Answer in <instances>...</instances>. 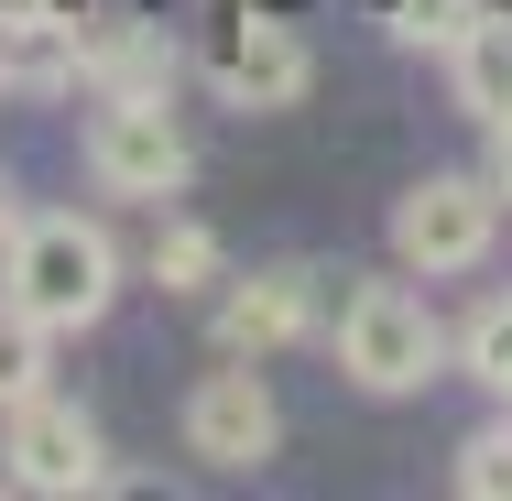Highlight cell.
Segmentation results:
<instances>
[{"mask_svg": "<svg viewBox=\"0 0 512 501\" xmlns=\"http://www.w3.org/2000/svg\"><path fill=\"white\" fill-rule=\"evenodd\" d=\"M109 284H120V262H109V240L88 218H22L11 229V295L44 327H99Z\"/></svg>", "mask_w": 512, "mask_h": 501, "instance_id": "1", "label": "cell"}, {"mask_svg": "<svg viewBox=\"0 0 512 501\" xmlns=\"http://www.w3.org/2000/svg\"><path fill=\"white\" fill-rule=\"evenodd\" d=\"M338 371L360 393H414L436 382V316L404 295V284H360L338 305Z\"/></svg>", "mask_w": 512, "mask_h": 501, "instance_id": "2", "label": "cell"}, {"mask_svg": "<svg viewBox=\"0 0 512 501\" xmlns=\"http://www.w3.org/2000/svg\"><path fill=\"white\" fill-rule=\"evenodd\" d=\"M88 164H99V186H120V197H175L186 186V131L164 120V99L109 88V109L88 120Z\"/></svg>", "mask_w": 512, "mask_h": 501, "instance_id": "3", "label": "cell"}, {"mask_svg": "<svg viewBox=\"0 0 512 501\" xmlns=\"http://www.w3.org/2000/svg\"><path fill=\"white\" fill-rule=\"evenodd\" d=\"M491 229H502V186H469V175H436L393 207V251L414 273H469L491 251Z\"/></svg>", "mask_w": 512, "mask_h": 501, "instance_id": "4", "label": "cell"}, {"mask_svg": "<svg viewBox=\"0 0 512 501\" xmlns=\"http://www.w3.org/2000/svg\"><path fill=\"white\" fill-rule=\"evenodd\" d=\"M11 480L22 491H99V425L55 393H22L11 403V436H0Z\"/></svg>", "mask_w": 512, "mask_h": 501, "instance_id": "5", "label": "cell"}, {"mask_svg": "<svg viewBox=\"0 0 512 501\" xmlns=\"http://www.w3.org/2000/svg\"><path fill=\"white\" fill-rule=\"evenodd\" d=\"M186 447H197L207 469H262L273 458V393L251 371H207L197 393H186Z\"/></svg>", "mask_w": 512, "mask_h": 501, "instance_id": "6", "label": "cell"}, {"mask_svg": "<svg viewBox=\"0 0 512 501\" xmlns=\"http://www.w3.org/2000/svg\"><path fill=\"white\" fill-rule=\"evenodd\" d=\"M306 284H316V273H251V284H229V295H218V338H229L240 360L284 349V338L316 316V295H306Z\"/></svg>", "mask_w": 512, "mask_h": 501, "instance_id": "7", "label": "cell"}, {"mask_svg": "<svg viewBox=\"0 0 512 501\" xmlns=\"http://www.w3.org/2000/svg\"><path fill=\"white\" fill-rule=\"evenodd\" d=\"M77 66L109 77V88H142V99H164V77H175V44L153 33V22H131V11H109V22H77Z\"/></svg>", "mask_w": 512, "mask_h": 501, "instance_id": "8", "label": "cell"}, {"mask_svg": "<svg viewBox=\"0 0 512 501\" xmlns=\"http://www.w3.org/2000/svg\"><path fill=\"white\" fill-rule=\"evenodd\" d=\"M229 88H240L251 109L306 99V44H295L284 22H240V33H229Z\"/></svg>", "mask_w": 512, "mask_h": 501, "instance_id": "9", "label": "cell"}, {"mask_svg": "<svg viewBox=\"0 0 512 501\" xmlns=\"http://www.w3.org/2000/svg\"><path fill=\"white\" fill-rule=\"evenodd\" d=\"M0 77H22V88H66V77H77V33L11 11V22H0Z\"/></svg>", "mask_w": 512, "mask_h": 501, "instance_id": "10", "label": "cell"}, {"mask_svg": "<svg viewBox=\"0 0 512 501\" xmlns=\"http://www.w3.org/2000/svg\"><path fill=\"white\" fill-rule=\"evenodd\" d=\"M458 99L480 120H512V22H469L458 44Z\"/></svg>", "mask_w": 512, "mask_h": 501, "instance_id": "11", "label": "cell"}, {"mask_svg": "<svg viewBox=\"0 0 512 501\" xmlns=\"http://www.w3.org/2000/svg\"><path fill=\"white\" fill-rule=\"evenodd\" d=\"M44 338H55V327H44V316H33V305H22V295L0 305V403L44 393Z\"/></svg>", "mask_w": 512, "mask_h": 501, "instance_id": "12", "label": "cell"}, {"mask_svg": "<svg viewBox=\"0 0 512 501\" xmlns=\"http://www.w3.org/2000/svg\"><path fill=\"white\" fill-rule=\"evenodd\" d=\"M207 273H218V240H207L197 218H175V229L153 240V284H164V295H186V284H207Z\"/></svg>", "mask_w": 512, "mask_h": 501, "instance_id": "13", "label": "cell"}, {"mask_svg": "<svg viewBox=\"0 0 512 501\" xmlns=\"http://www.w3.org/2000/svg\"><path fill=\"white\" fill-rule=\"evenodd\" d=\"M458 491L469 501H512V425H491V436L458 447Z\"/></svg>", "mask_w": 512, "mask_h": 501, "instance_id": "14", "label": "cell"}, {"mask_svg": "<svg viewBox=\"0 0 512 501\" xmlns=\"http://www.w3.org/2000/svg\"><path fill=\"white\" fill-rule=\"evenodd\" d=\"M393 22H404L414 44H469V22H480V0H393Z\"/></svg>", "mask_w": 512, "mask_h": 501, "instance_id": "15", "label": "cell"}, {"mask_svg": "<svg viewBox=\"0 0 512 501\" xmlns=\"http://www.w3.org/2000/svg\"><path fill=\"white\" fill-rule=\"evenodd\" d=\"M469 371H480V382L512 403V305H491V316L469 327Z\"/></svg>", "mask_w": 512, "mask_h": 501, "instance_id": "16", "label": "cell"}, {"mask_svg": "<svg viewBox=\"0 0 512 501\" xmlns=\"http://www.w3.org/2000/svg\"><path fill=\"white\" fill-rule=\"evenodd\" d=\"M491 186L512 197V120H491Z\"/></svg>", "mask_w": 512, "mask_h": 501, "instance_id": "17", "label": "cell"}]
</instances>
